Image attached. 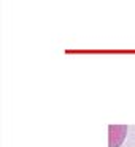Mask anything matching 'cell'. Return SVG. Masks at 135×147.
<instances>
[{
    "mask_svg": "<svg viewBox=\"0 0 135 147\" xmlns=\"http://www.w3.org/2000/svg\"><path fill=\"white\" fill-rule=\"evenodd\" d=\"M127 126L124 125H111L110 126V147H118L124 139Z\"/></svg>",
    "mask_w": 135,
    "mask_h": 147,
    "instance_id": "obj_1",
    "label": "cell"
}]
</instances>
